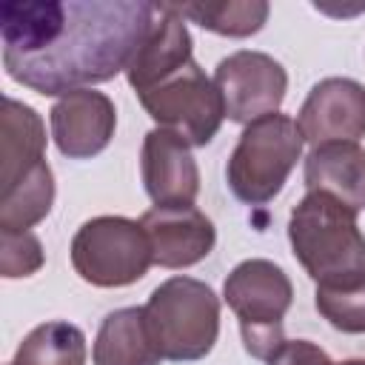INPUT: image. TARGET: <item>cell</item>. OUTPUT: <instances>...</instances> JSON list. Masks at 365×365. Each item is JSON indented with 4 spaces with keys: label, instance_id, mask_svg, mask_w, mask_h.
I'll return each instance as SVG.
<instances>
[{
    "label": "cell",
    "instance_id": "cell-1",
    "mask_svg": "<svg viewBox=\"0 0 365 365\" xmlns=\"http://www.w3.org/2000/svg\"><path fill=\"white\" fill-rule=\"evenodd\" d=\"M157 3L34 0L0 6L6 74L46 97L106 83L125 71L145 40Z\"/></svg>",
    "mask_w": 365,
    "mask_h": 365
},
{
    "label": "cell",
    "instance_id": "cell-2",
    "mask_svg": "<svg viewBox=\"0 0 365 365\" xmlns=\"http://www.w3.org/2000/svg\"><path fill=\"white\" fill-rule=\"evenodd\" d=\"M294 257L317 285L342 288L365 279V237L356 214L336 197L308 191L288 220Z\"/></svg>",
    "mask_w": 365,
    "mask_h": 365
},
{
    "label": "cell",
    "instance_id": "cell-3",
    "mask_svg": "<svg viewBox=\"0 0 365 365\" xmlns=\"http://www.w3.org/2000/svg\"><path fill=\"white\" fill-rule=\"evenodd\" d=\"M163 359L197 362L211 354L220 334V299L194 277L160 282L143 305Z\"/></svg>",
    "mask_w": 365,
    "mask_h": 365
},
{
    "label": "cell",
    "instance_id": "cell-4",
    "mask_svg": "<svg viewBox=\"0 0 365 365\" xmlns=\"http://www.w3.org/2000/svg\"><path fill=\"white\" fill-rule=\"evenodd\" d=\"M302 145L305 137L288 114L277 111L248 123L225 165L231 194L245 205L271 202L302 157Z\"/></svg>",
    "mask_w": 365,
    "mask_h": 365
},
{
    "label": "cell",
    "instance_id": "cell-5",
    "mask_svg": "<svg viewBox=\"0 0 365 365\" xmlns=\"http://www.w3.org/2000/svg\"><path fill=\"white\" fill-rule=\"evenodd\" d=\"M222 297L237 314L245 351L268 362L285 342L282 319L294 302L288 274L271 259H245L225 277Z\"/></svg>",
    "mask_w": 365,
    "mask_h": 365
},
{
    "label": "cell",
    "instance_id": "cell-6",
    "mask_svg": "<svg viewBox=\"0 0 365 365\" xmlns=\"http://www.w3.org/2000/svg\"><path fill=\"white\" fill-rule=\"evenodd\" d=\"M154 262L148 234L128 217H94L71 240V265L88 285L125 288Z\"/></svg>",
    "mask_w": 365,
    "mask_h": 365
},
{
    "label": "cell",
    "instance_id": "cell-7",
    "mask_svg": "<svg viewBox=\"0 0 365 365\" xmlns=\"http://www.w3.org/2000/svg\"><path fill=\"white\" fill-rule=\"evenodd\" d=\"M137 97L160 128L174 131L188 145H208L225 120L222 97L214 80L205 77L194 60Z\"/></svg>",
    "mask_w": 365,
    "mask_h": 365
},
{
    "label": "cell",
    "instance_id": "cell-8",
    "mask_svg": "<svg viewBox=\"0 0 365 365\" xmlns=\"http://www.w3.org/2000/svg\"><path fill=\"white\" fill-rule=\"evenodd\" d=\"M214 86L222 97L225 117L248 125L277 114L288 91V74L271 54L242 48L217 63Z\"/></svg>",
    "mask_w": 365,
    "mask_h": 365
},
{
    "label": "cell",
    "instance_id": "cell-9",
    "mask_svg": "<svg viewBox=\"0 0 365 365\" xmlns=\"http://www.w3.org/2000/svg\"><path fill=\"white\" fill-rule=\"evenodd\" d=\"M305 143H356L365 137V86L351 77H325L319 80L297 120Z\"/></svg>",
    "mask_w": 365,
    "mask_h": 365
},
{
    "label": "cell",
    "instance_id": "cell-10",
    "mask_svg": "<svg viewBox=\"0 0 365 365\" xmlns=\"http://www.w3.org/2000/svg\"><path fill=\"white\" fill-rule=\"evenodd\" d=\"M51 137L63 157L88 160L97 157L114 137L117 108L108 94L94 88H80L63 94L51 111Z\"/></svg>",
    "mask_w": 365,
    "mask_h": 365
},
{
    "label": "cell",
    "instance_id": "cell-11",
    "mask_svg": "<svg viewBox=\"0 0 365 365\" xmlns=\"http://www.w3.org/2000/svg\"><path fill=\"white\" fill-rule=\"evenodd\" d=\"M140 174L154 205H194L200 194V168L191 145L168 128H151L140 151Z\"/></svg>",
    "mask_w": 365,
    "mask_h": 365
},
{
    "label": "cell",
    "instance_id": "cell-12",
    "mask_svg": "<svg viewBox=\"0 0 365 365\" xmlns=\"http://www.w3.org/2000/svg\"><path fill=\"white\" fill-rule=\"evenodd\" d=\"M140 225L148 234L154 262L163 268H188L205 259L217 242L214 222L194 205H154L140 217Z\"/></svg>",
    "mask_w": 365,
    "mask_h": 365
},
{
    "label": "cell",
    "instance_id": "cell-13",
    "mask_svg": "<svg viewBox=\"0 0 365 365\" xmlns=\"http://www.w3.org/2000/svg\"><path fill=\"white\" fill-rule=\"evenodd\" d=\"M191 63V34L171 3H157L154 23L125 66L128 86L143 94Z\"/></svg>",
    "mask_w": 365,
    "mask_h": 365
},
{
    "label": "cell",
    "instance_id": "cell-14",
    "mask_svg": "<svg viewBox=\"0 0 365 365\" xmlns=\"http://www.w3.org/2000/svg\"><path fill=\"white\" fill-rule=\"evenodd\" d=\"M305 188L336 197L359 214L365 208V148L356 143H322L305 157Z\"/></svg>",
    "mask_w": 365,
    "mask_h": 365
},
{
    "label": "cell",
    "instance_id": "cell-15",
    "mask_svg": "<svg viewBox=\"0 0 365 365\" xmlns=\"http://www.w3.org/2000/svg\"><path fill=\"white\" fill-rule=\"evenodd\" d=\"M40 163H46V125L40 114L14 97H6L0 137V191H9Z\"/></svg>",
    "mask_w": 365,
    "mask_h": 365
},
{
    "label": "cell",
    "instance_id": "cell-16",
    "mask_svg": "<svg viewBox=\"0 0 365 365\" xmlns=\"http://www.w3.org/2000/svg\"><path fill=\"white\" fill-rule=\"evenodd\" d=\"M91 356L94 365H160L163 359L140 305L117 308L100 322Z\"/></svg>",
    "mask_w": 365,
    "mask_h": 365
},
{
    "label": "cell",
    "instance_id": "cell-17",
    "mask_svg": "<svg viewBox=\"0 0 365 365\" xmlns=\"http://www.w3.org/2000/svg\"><path fill=\"white\" fill-rule=\"evenodd\" d=\"M51 202H54V174L48 163H40L9 191H0V231H29L40 220H46Z\"/></svg>",
    "mask_w": 365,
    "mask_h": 365
},
{
    "label": "cell",
    "instance_id": "cell-18",
    "mask_svg": "<svg viewBox=\"0 0 365 365\" xmlns=\"http://www.w3.org/2000/svg\"><path fill=\"white\" fill-rule=\"evenodd\" d=\"M9 365H86V334L71 322H43L26 334Z\"/></svg>",
    "mask_w": 365,
    "mask_h": 365
},
{
    "label": "cell",
    "instance_id": "cell-19",
    "mask_svg": "<svg viewBox=\"0 0 365 365\" xmlns=\"http://www.w3.org/2000/svg\"><path fill=\"white\" fill-rule=\"evenodd\" d=\"M174 6V3H171ZM174 11L185 20H194L197 26L222 34V37H251L257 34L265 20L271 6L265 0H242V3H185L174 6Z\"/></svg>",
    "mask_w": 365,
    "mask_h": 365
},
{
    "label": "cell",
    "instance_id": "cell-20",
    "mask_svg": "<svg viewBox=\"0 0 365 365\" xmlns=\"http://www.w3.org/2000/svg\"><path fill=\"white\" fill-rule=\"evenodd\" d=\"M314 305L342 334H365V279L356 285H342V288H328L317 285Z\"/></svg>",
    "mask_w": 365,
    "mask_h": 365
},
{
    "label": "cell",
    "instance_id": "cell-21",
    "mask_svg": "<svg viewBox=\"0 0 365 365\" xmlns=\"http://www.w3.org/2000/svg\"><path fill=\"white\" fill-rule=\"evenodd\" d=\"M43 259V245L31 231H0V274L6 279L31 277Z\"/></svg>",
    "mask_w": 365,
    "mask_h": 365
},
{
    "label": "cell",
    "instance_id": "cell-22",
    "mask_svg": "<svg viewBox=\"0 0 365 365\" xmlns=\"http://www.w3.org/2000/svg\"><path fill=\"white\" fill-rule=\"evenodd\" d=\"M268 365H334V362L319 345H314L308 339H285L274 351Z\"/></svg>",
    "mask_w": 365,
    "mask_h": 365
},
{
    "label": "cell",
    "instance_id": "cell-23",
    "mask_svg": "<svg viewBox=\"0 0 365 365\" xmlns=\"http://www.w3.org/2000/svg\"><path fill=\"white\" fill-rule=\"evenodd\" d=\"M339 365H365V359H345V362H339Z\"/></svg>",
    "mask_w": 365,
    "mask_h": 365
}]
</instances>
